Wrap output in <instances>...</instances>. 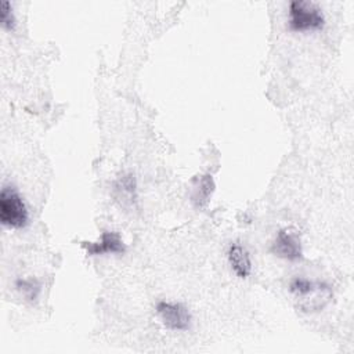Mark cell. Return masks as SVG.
Masks as SVG:
<instances>
[{
  "label": "cell",
  "mask_w": 354,
  "mask_h": 354,
  "mask_svg": "<svg viewBox=\"0 0 354 354\" xmlns=\"http://www.w3.org/2000/svg\"><path fill=\"white\" fill-rule=\"evenodd\" d=\"M325 25V17L317 3L293 0L288 6V29L292 32L319 30Z\"/></svg>",
  "instance_id": "cell-2"
},
{
  "label": "cell",
  "mask_w": 354,
  "mask_h": 354,
  "mask_svg": "<svg viewBox=\"0 0 354 354\" xmlns=\"http://www.w3.org/2000/svg\"><path fill=\"white\" fill-rule=\"evenodd\" d=\"M289 290L297 300V307L304 313H318L324 310L333 297V290L326 282L311 281L296 277L289 283Z\"/></svg>",
  "instance_id": "cell-1"
},
{
  "label": "cell",
  "mask_w": 354,
  "mask_h": 354,
  "mask_svg": "<svg viewBox=\"0 0 354 354\" xmlns=\"http://www.w3.org/2000/svg\"><path fill=\"white\" fill-rule=\"evenodd\" d=\"M116 191L123 201L133 202L136 199V180L131 174L122 176L116 183Z\"/></svg>",
  "instance_id": "cell-9"
},
{
  "label": "cell",
  "mask_w": 354,
  "mask_h": 354,
  "mask_svg": "<svg viewBox=\"0 0 354 354\" xmlns=\"http://www.w3.org/2000/svg\"><path fill=\"white\" fill-rule=\"evenodd\" d=\"M82 246L86 249V253L88 256H100L105 253L119 254L123 253L126 249L122 236L116 231H104L98 241L82 242Z\"/></svg>",
  "instance_id": "cell-6"
},
{
  "label": "cell",
  "mask_w": 354,
  "mask_h": 354,
  "mask_svg": "<svg viewBox=\"0 0 354 354\" xmlns=\"http://www.w3.org/2000/svg\"><path fill=\"white\" fill-rule=\"evenodd\" d=\"M271 252L288 261H297L303 257L300 238L290 228H282L277 232L271 243Z\"/></svg>",
  "instance_id": "cell-5"
},
{
  "label": "cell",
  "mask_w": 354,
  "mask_h": 354,
  "mask_svg": "<svg viewBox=\"0 0 354 354\" xmlns=\"http://www.w3.org/2000/svg\"><path fill=\"white\" fill-rule=\"evenodd\" d=\"M15 286L29 300H32V299H35L37 296L39 285L33 279H18L15 282Z\"/></svg>",
  "instance_id": "cell-11"
},
{
  "label": "cell",
  "mask_w": 354,
  "mask_h": 354,
  "mask_svg": "<svg viewBox=\"0 0 354 354\" xmlns=\"http://www.w3.org/2000/svg\"><path fill=\"white\" fill-rule=\"evenodd\" d=\"M0 221L4 227L19 230L29 221V212L24 198L11 185H3L0 192Z\"/></svg>",
  "instance_id": "cell-3"
},
{
  "label": "cell",
  "mask_w": 354,
  "mask_h": 354,
  "mask_svg": "<svg viewBox=\"0 0 354 354\" xmlns=\"http://www.w3.org/2000/svg\"><path fill=\"white\" fill-rule=\"evenodd\" d=\"M227 260L238 278H248L252 274V259L248 249L239 242H231L227 249Z\"/></svg>",
  "instance_id": "cell-7"
},
{
  "label": "cell",
  "mask_w": 354,
  "mask_h": 354,
  "mask_svg": "<svg viewBox=\"0 0 354 354\" xmlns=\"http://www.w3.org/2000/svg\"><path fill=\"white\" fill-rule=\"evenodd\" d=\"M213 189H214V183H213L212 176H209V174L202 176L198 180L196 185L194 187V192H192L194 206L198 207V209L206 206V203L209 202V199L213 194Z\"/></svg>",
  "instance_id": "cell-8"
},
{
  "label": "cell",
  "mask_w": 354,
  "mask_h": 354,
  "mask_svg": "<svg viewBox=\"0 0 354 354\" xmlns=\"http://www.w3.org/2000/svg\"><path fill=\"white\" fill-rule=\"evenodd\" d=\"M156 313L162 324L170 330L185 332L191 328L192 317L188 308L178 301L160 300L156 304Z\"/></svg>",
  "instance_id": "cell-4"
},
{
  "label": "cell",
  "mask_w": 354,
  "mask_h": 354,
  "mask_svg": "<svg viewBox=\"0 0 354 354\" xmlns=\"http://www.w3.org/2000/svg\"><path fill=\"white\" fill-rule=\"evenodd\" d=\"M0 22H1V26L7 30H12L17 24L11 3L7 0H1L0 3Z\"/></svg>",
  "instance_id": "cell-10"
}]
</instances>
